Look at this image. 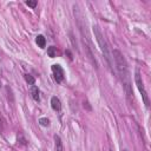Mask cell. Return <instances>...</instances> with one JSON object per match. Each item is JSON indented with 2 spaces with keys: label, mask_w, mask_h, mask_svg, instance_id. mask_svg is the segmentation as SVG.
<instances>
[{
  "label": "cell",
  "mask_w": 151,
  "mask_h": 151,
  "mask_svg": "<svg viewBox=\"0 0 151 151\" xmlns=\"http://www.w3.org/2000/svg\"><path fill=\"white\" fill-rule=\"evenodd\" d=\"M39 89H38V86L36 85H32V88H31V96H32V98H33V100L36 102H39L40 100V94H39Z\"/></svg>",
  "instance_id": "cell-7"
},
{
  "label": "cell",
  "mask_w": 151,
  "mask_h": 151,
  "mask_svg": "<svg viewBox=\"0 0 151 151\" xmlns=\"http://www.w3.org/2000/svg\"><path fill=\"white\" fill-rule=\"evenodd\" d=\"M39 124H40L41 126H44V127H47V126L50 125V121L47 119V118L42 117V118H40V119H39Z\"/></svg>",
  "instance_id": "cell-12"
},
{
  "label": "cell",
  "mask_w": 151,
  "mask_h": 151,
  "mask_svg": "<svg viewBox=\"0 0 151 151\" xmlns=\"http://www.w3.org/2000/svg\"><path fill=\"white\" fill-rule=\"evenodd\" d=\"M25 77V80H26V83L28 84V85H34V83H36V79L32 77L31 74H25L24 76Z\"/></svg>",
  "instance_id": "cell-11"
},
{
  "label": "cell",
  "mask_w": 151,
  "mask_h": 151,
  "mask_svg": "<svg viewBox=\"0 0 151 151\" xmlns=\"http://www.w3.org/2000/svg\"><path fill=\"white\" fill-rule=\"evenodd\" d=\"M135 82H136V85H137V89H138V91L141 92V94H142V99H143V102H144V104H145V106L148 107H150V100H149V96H148V92H146V90H145V88H144V83H143V80H142V76H141V72H139L138 70H136V73H135Z\"/></svg>",
  "instance_id": "cell-4"
},
{
  "label": "cell",
  "mask_w": 151,
  "mask_h": 151,
  "mask_svg": "<svg viewBox=\"0 0 151 151\" xmlns=\"http://www.w3.org/2000/svg\"><path fill=\"white\" fill-rule=\"evenodd\" d=\"M93 33H94V38L97 40V42H98V45L100 47V51L103 53V56L107 63V65H109L110 70L113 72V61H112V55H111V52H110V49H109V45H107V42L104 38V36L102 34V32L99 30V27L94 25L93 26Z\"/></svg>",
  "instance_id": "cell-3"
},
{
  "label": "cell",
  "mask_w": 151,
  "mask_h": 151,
  "mask_svg": "<svg viewBox=\"0 0 151 151\" xmlns=\"http://www.w3.org/2000/svg\"><path fill=\"white\" fill-rule=\"evenodd\" d=\"M37 1H36V0H34V1H30V0H28V1H26V5L27 6H30V7H32V8H34L36 6H37Z\"/></svg>",
  "instance_id": "cell-13"
},
{
  "label": "cell",
  "mask_w": 151,
  "mask_h": 151,
  "mask_svg": "<svg viewBox=\"0 0 151 151\" xmlns=\"http://www.w3.org/2000/svg\"><path fill=\"white\" fill-rule=\"evenodd\" d=\"M52 73H53V77H55V80L57 83H61L64 80V78H65L64 70L59 64H53L52 65Z\"/></svg>",
  "instance_id": "cell-5"
},
{
  "label": "cell",
  "mask_w": 151,
  "mask_h": 151,
  "mask_svg": "<svg viewBox=\"0 0 151 151\" xmlns=\"http://www.w3.org/2000/svg\"><path fill=\"white\" fill-rule=\"evenodd\" d=\"M73 14H74L76 20H77V25L79 27L80 34L83 37V41H84V45L86 47V51H88L89 59L91 60V63L94 65V67H98V63H97V60L94 58V55H93V52H92V44H91V39H90L89 32H88V23H86V20H85L86 18L82 13V11H80V8H79L78 5H73Z\"/></svg>",
  "instance_id": "cell-2"
},
{
  "label": "cell",
  "mask_w": 151,
  "mask_h": 151,
  "mask_svg": "<svg viewBox=\"0 0 151 151\" xmlns=\"http://www.w3.org/2000/svg\"><path fill=\"white\" fill-rule=\"evenodd\" d=\"M111 55L113 57V60H115V64H116V69H117L118 76H119V78L122 80L125 93L129 97V99H131V98H133V92H132V86H131L130 71H129L126 59L123 56V53L119 50H116V49L111 52Z\"/></svg>",
  "instance_id": "cell-1"
},
{
  "label": "cell",
  "mask_w": 151,
  "mask_h": 151,
  "mask_svg": "<svg viewBox=\"0 0 151 151\" xmlns=\"http://www.w3.org/2000/svg\"><path fill=\"white\" fill-rule=\"evenodd\" d=\"M36 42H37V45H38L39 47H41V49H44V47L46 46V39H45V37L42 36V34L37 36V38H36Z\"/></svg>",
  "instance_id": "cell-8"
},
{
  "label": "cell",
  "mask_w": 151,
  "mask_h": 151,
  "mask_svg": "<svg viewBox=\"0 0 151 151\" xmlns=\"http://www.w3.org/2000/svg\"><path fill=\"white\" fill-rule=\"evenodd\" d=\"M51 106L55 111H60L61 110V102H60V99L58 98V97L53 96L51 98Z\"/></svg>",
  "instance_id": "cell-6"
},
{
  "label": "cell",
  "mask_w": 151,
  "mask_h": 151,
  "mask_svg": "<svg viewBox=\"0 0 151 151\" xmlns=\"http://www.w3.org/2000/svg\"><path fill=\"white\" fill-rule=\"evenodd\" d=\"M55 148L56 151H63V142L58 135H55Z\"/></svg>",
  "instance_id": "cell-9"
},
{
  "label": "cell",
  "mask_w": 151,
  "mask_h": 151,
  "mask_svg": "<svg viewBox=\"0 0 151 151\" xmlns=\"http://www.w3.org/2000/svg\"><path fill=\"white\" fill-rule=\"evenodd\" d=\"M47 56L51 57V58H55L57 56V47L55 46H50L47 49Z\"/></svg>",
  "instance_id": "cell-10"
},
{
  "label": "cell",
  "mask_w": 151,
  "mask_h": 151,
  "mask_svg": "<svg viewBox=\"0 0 151 151\" xmlns=\"http://www.w3.org/2000/svg\"><path fill=\"white\" fill-rule=\"evenodd\" d=\"M123 151H129V150H127V149H124V150H123Z\"/></svg>",
  "instance_id": "cell-14"
}]
</instances>
